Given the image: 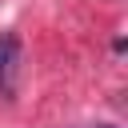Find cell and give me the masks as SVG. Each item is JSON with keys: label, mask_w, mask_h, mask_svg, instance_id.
<instances>
[{"label": "cell", "mask_w": 128, "mask_h": 128, "mask_svg": "<svg viewBox=\"0 0 128 128\" xmlns=\"http://www.w3.org/2000/svg\"><path fill=\"white\" fill-rule=\"evenodd\" d=\"M16 80H20V40L4 32L0 36V100H12Z\"/></svg>", "instance_id": "cell-1"}, {"label": "cell", "mask_w": 128, "mask_h": 128, "mask_svg": "<svg viewBox=\"0 0 128 128\" xmlns=\"http://www.w3.org/2000/svg\"><path fill=\"white\" fill-rule=\"evenodd\" d=\"M100 128H112V124H100Z\"/></svg>", "instance_id": "cell-2"}]
</instances>
